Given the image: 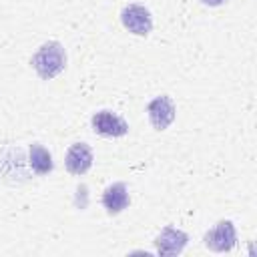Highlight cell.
Segmentation results:
<instances>
[{
	"label": "cell",
	"mask_w": 257,
	"mask_h": 257,
	"mask_svg": "<svg viewBox=\"0 0 257 257\" xmlns=\"http://www.w3.org/2000/svg\"><path fill=\"white\" fill-rule=\"evenodd\" d=\"M66 62H68L66 48L58 40H46V42H42L36 48V52L32 54V58H30V66H32V70L36 72V76L40 80H52V78H56L60 72H64Z\"/></svg>",
	"instance_id": "obj_1"
},
{
	"label": "cell",
	"mask_w": 257,
	"mask_h": 257,
	"mask_svg": "<svg viewBox=\"0 0 257 257\" xmlns=\"http://www.w3.org/2000/svg\"><path fill=\"white\" fill-rule=\"evenodd\" d=\"M203 245L213 253H229L237 247V227L231 219L217 221L205 235Z\"/></svg>",
	"instance_id": "obj_2"
},
{
	"label": "cell",
	"mask_w": 257,
	"mask_h": 257,
	"mask_svg": "<svg viewBox=\"0 0 257 257\" xmlns=\"http://www.w3.org/2000/svg\"><path fill=\"white\" fill-rule=\"evenodd\" d=\"M120 24L126 32L135 36H149L153 32L155 20H153L151 10L145 4L131 2L120 10Z\"/></svg>",
	"instance_id": "obj_3"
},
{
	"label": "cell",
	"mask_w": 257,
	"mask_h": 257,
	"mask_svg": "<svg viewBox=\"0 0 257 257\" xmlns=\"http://www.w3.org/2000/svg\"><path fill=\"white\" fill-rule=\"evenodd\" d=\"M90 126L96 135L104 139H120L128 133V122L114 110L100 108L90 116Z\"/></svg>",
	"instance_id": "obj_4"
},
{
	"label": "cell",
	"mask_w": 257,
	"mask_h": 257,
	"mask_svg": "<svg viewBox=\"0 0 257 257\" xmlns=\"http://www.w3.org/2000/svg\"><path fill=\"white\" fill-rule=\"evenodd\" d=\"M147 116L155 131H167L177 116L175 100L169 94H159L147 104Z\"/></svg>",
	"instance_id": "obj_5"
},
{
	"label": "cell",
	"mask_w": 257,
	"mask_h": 257,
	"mask_svg": "<svg viewBox=\"0 0 257 257\" xmlns=\"http://www.w3.org/2000/svg\"><path fill=\"white\" fill-rule=\"evenodd\" d=\"M153 243H155L157 255L173 257V255H181L185 251V247L189 245V235L175 225H167L165 229H161V233L155 237Z\"/></svg>",
	"instance_id": "obj_6"
},
{
	"label": "cell",
	"mask_w": 257,
	"mask_h": 257,
	"mask_svg": "<svg viewBox=\"0 0 257 257\" xmlns=\"http://www.w3.org/2000/svg\"><path fill=\"white\" fill-rule=\"evenodd\" d=\"M92 163H94V153L88 143H82V141L72 143L64 153V169L74 177L86 175Z\"/></svg>",
	"instance_id": "obj_7"
},
{
	"label": "cell",
	"mask_w": 257,
	"mask_h": 257,
	"mask_svg": "<svg viewBox=\"0 0 257 257\" xmlns=\"http://www.w3.org/2000/svg\"><path fill=\"white\" fill-rule=\"evenodd\" d=\"M106 215H120L124 209H128L131 205V195H128V187L122 181H114L110 183L104 191H102V199H100Z\"/></svg>",
	"instance_id": "obj_8"
},
{
	"label": "cell",
	"mask_w": 257,
	"mask_h": 257,
	"mask_svg": "<svg viewBox=\"0 0 257 257\" xmlns=\"http://www.w3.org/2000/svg\"><path fill=\"white\" fill-rule=\"evenodd\" d=\"M28 165L36 175H50L54 171V161L50 151L40 145V143H32L28 147Z\"/></svg>",
	"instance_id": "obj_9"
},
{
	"label": "cell",
	"mask_w": 257,
	"mask_h": 257,
	"mask_svg": "<svg viewBox=\"0 0 257 257\" xmlns=\"http://www.w3.org/2000/svg\"><path fill=\"white\" fill-rule=\"evenodd\" d=\"M225 2H229V0H201V4H205V6H209V8H217V6H223Z\"/></svg>",
	"instance_id": "obj_10"
}]
</instances>
